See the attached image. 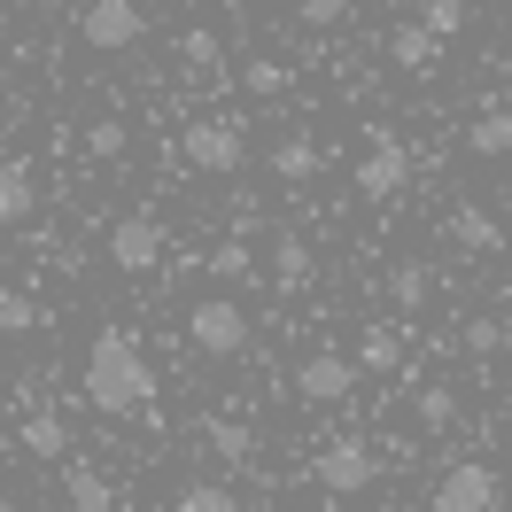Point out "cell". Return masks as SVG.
Here are the masks:
<instances>
[{
	"instance_id": "15",
	"label": "cell",
	"mask_w": 512,
	"mask_h": 512,
	"mask_svg": "<svg viewBox=\"0 0 512 512\" xmlns=\"http://www.w3.org/2000/svg\"><path fill=\"white\" fill-rule=\"evenodd\" d=\"M202 272L225 280V288H241V280H256V249H249V241H218V249L202 256Z\"/></svg>"
},
{
	"instance_id": "32",
	"label": "cell",
	"mask_w": 512,
	"mask_h": 512,
	"mask_svg": "<svg viewBox=\"0 0 512 512\" xmlns=\"http://www.w3.org/2000/svg\"><path fill=\"white\" fill-rule=\"evenodd\" d=\"M0 512H16V505H0Z\"/></svg>"
},
{
	"instance_id": "21",
	"label": "cell",
	"mask_w": 512,
	"mask_h": 512,
	"mask_svg": "<svg viewBox=\"0 0 512 512\" xmlns=\"http://www.w3.org/2000/svg\"><path fill=\"white\" fill-rule=\"evenodd\" d=\"M179 55H187L194 70H218L210 86H233V78H225V47H218V32H210V24H194V32L179 39Z\"/></svg>"
},
{
	"instance_id": "25",
	"label": "cell",
	"mask_w": 512,
	"mask_h": 512,
	"mask_svg": "<svg viewBox=\"0 0 512 512\" xmlns=\"http://www.w3.org/2000/svg\"><path fill=\"white\" fill-rule=\"evenodd\" d=\"M179 512H241V497L218 481H194V489H179Z\"/></svg>"
},
{
	"instance_id": "23",
	"label": "cell",
	"mask_w": 512,
	"mask_h": 512,
	"mask_svg": "<svg viewBox=\"0 0 512 512\" xmlns=\"http://www.w3.org/2000/svg\"><path fill=\"white\" fill-rule=\"evenodd\" d=\"M319 148H311V140H280V148H272V171H280V179H295V187H303V179H319Z\"/></svg>"
},
{
	"instance_id": "16",
	"label": "cell",
	"mask_w": 512,
	"mask_h": 512,
	"mask_svg": "<svg viewBox=\"0 0 512 512\" xmlns=\"http://www.w3.org/2000/svg\"><path fill=\"white\" fill-rule=\"evenodd\" d=\"M202 435H210V450H218L225 466H249V458H256V427H249V419H210Z\"/></svg>"
},
{
	"instance_id": "13",
	"label": "cell",
	"mask_w": 512,
	"mask_h": 512,
	"mask_svg": "<svg viewBox=\"0 0 512 512\" xmlns=\"http://www.w3.org/2000/svg\"><path fill=\"white\" fill-rule=\"evenodd\" d=\"M466 156H512V109H481L474 125H466Z\"/></svg>"
},
{
	"instance_id": "9",
	"label": "cell",
	"mask_w": 512,
	"mask_h": 512,
	"mask_svg": "<svg viewBox=\"0 0 512 512\" xmlns=\"http://www.w3.org/2000/svg\"><path fill=\"white\" fill-rule=\"evenodd\" d=\"M350 388H357V365H350V357H334V350H319V357L295 365V396H303V404H342Z\"/></svg>"
},
{
	"instance_id": "18",
	"label": "cell",
	"mask_w": 512,
	"mask_h": 512,
	"mask_svg": "<svg viewBox=\"0 0 512 512\" xmlns=\"http://www.w3.org/2000/svg\"><path fill=\"white\" fill-rule=\"evenodd\" d=\"M388 63H396V70H427V63H435V39H427L412 16H404V24L388 32Z\"/></svg>"
},
{
	"instance_id": "31",
	"label": "cell",
	"mask_w": 512,
	"mask_h": 512,
	"mask_svg": "<svg viewBox=\"0 0 512 512\" xmlns=\"http://www.w3.org/2000/svg\"><path fill=\"white\" fill-rule=\"evenodd\" d=\"M0 94H8V63H0Z\"/></svg>"
},
{
	"instance_id": "4",
	"label": "cell",
	"mask_w": 512,
	"mask_h": 512,
	"mask_svg": "<svg viewBox=\"0 0 512 512\" xmlns=\"http://www.w3.org/2000/svg\"><path fill=\"white\" fill-rule=\"evenodd\" d=\"M404 179H412L404 140H396L388 125H373V132H365V156H357V194H365V202H396Z\"/></svg>"
},
{
	"instance_id": "3",
	"label": "cell",
	"mask_w": 512,
	"mask_h": 512,
	"mask_svg": "<svg viewBox=\"0 0 512 512\" xmlns=\"http://www.w3.org/2000/svg\"><path fill=\"white\" fill-rule=\"evenodd\" d=\"M179 156H187V171H241L249 132H241V117H194L179 132Z\"/></svg>"
},
{
	"instance_id": "2",
	"label": "cell",
	"mask_w": 512,
	"mask_h": 512,
	"mask_svg": "<svg viewBox=\"0 0 512 512\" xmlns=\"http://www.w3.org/2000/svg\"><path fill=\"white\" fill-rule=\"evenodd\" d=\"M187 342L202 357H241L249 350V311H241L233 295H202V303L187 311Z\"/></svg>"
},
{
	"instance_id": "29",
	"label": "cell",
	"mask_w": 512,
	"mask_h": 512,
	"mask_svg": "<svg viewBox=\"0 0 512 512\" xmlns=\"http://www.w3.org/2000/svg\"><path fill=\"white\" fill-rule=\"evenodd\" d=\"M295 24H303V32H334V24H350V8H342V0H303Z\"/></svg>"
},
{
	"instance_id": "1",
	"label": "cell",
	"mask_w": 512,
	"mask_h": 512,
	"mask_svg": "<svg viewBox=\"0 0 512 512\" xmlns=\"http://www.w3.org/2000/svg\"><path fill=\"white\" fill-rule=\"evenodd\" d=\"M86 404L109 419H132L156 404V365L140 357L132 326H101L94 334V350H86Z\"/></svg>"
},
{
	"instance_id": "11",
	"label": "cell",
	"mask_w": 512,
	"mask_h": 512,
	"mask_svg": "<svg viewBox=\"0 0 512 512\" xmlns=\"http://www.w3.org/2000/svg\"><path fill=\"white\" fill-rule=\"evenodd\" d=\"M357 373H404V334L388 319H373L365 334H357V357H350Z\"/></svg>"
},
{
	"instance_id": "19",
	"label": "cell",
	"mask_w": 512,
	"mask_h": 512,
	"mask_svg": "<svg viewBox=\"0 0 512 512\" xmlns=\"http://www.w3.org/2000/svg\"><path fill=\"white\" fill-rule=\"evenodd\" d=\"M63 497H70V512H109L117 497H109V481L94 474V466H70L63 474Z\"/></svg>"
},
{
	"instance_id": "5",
	"label": "cell",
	"mask_w": 512,
	"mask_h": 512,
	"mask_svg": "<svg viewBox=\"0 0 512 512\" xmlns=\"http://www.w3.org/2000/svg\"><path fill=\"white\" fill-rule=\"evenodd\" d=\"M311 474H319V489H334V497H357V489L381 481V450L365 443V435H342V443H326L319 458H311Z\"/></svg>"
},
{
	"instance_id": "17",
	"label": "cell",
	"mask_w": 512,
	"mask_h": 512,
	"mask_svg": "<svg viewBox=\"0 0 512 512\" xmlns=\"http://www.w3.org/2000/svg\"><path fill=\"white\" fill-rule=\"evenodd\" d=\"M466 16H474L466 0H427V8H412V24H419V32H427V39H435V47L466 32Z\"/></svg>"
},
{
	"instance_id": "14",
	"label": "cell",
	"mask_w": 512,
	"mask_h": 512,
	"mask_svg": "<svg viewBox=\"0 0 512 512\" xmlns=\"http://www.w3.org/2000/svg\"><path fill=\"white\" fill-rule=\"evenodd\" d=\"M272 288H280V295L311 288V249H303L295 233H280V249H272Z\"/></svg>"
},
{
	"instance_id": "30",
	"label": "cell",
	"mask_w": 512,
	"mask_h": 512,
	"mask_svg": "<svg viewBox=\"0 0 512 512\" xmlns=\"http://www.w3.org/2000/svg\"><path fill=\"white\" fill-rule=\"evenodd\" d=\"M86 148H94V156H125V125H117V117H94Z\"/></svg>"
},
{
	"instance_id": "7",
	"label": "cell",
	"mask_w": 512,
	"mask_h": 512,
	"mask_svg": "<svg viewBox=\"0 0 512 512\" xmlns=\"http://www.w3.org/2000/svg\"><path fill=\"white\" fill-rule=\"evenodd\" d=\"M109 264H117V272H163V225H156V210H132V218L109 225Z\"/></svg>"
},
{
	"instance_id": "26",
	"label": "cell",
	"mask_w": 512,
	"mask_h": 512,
	"mask_svg": "<svg viewBox=\"0 0 512 512\" xmlns=\"http://www.w3.org/2000/svg\"><path fill=\"white\" fill-rule=\"evenodd\" d=\"M241 86H249V94H264V101H272V94H288V63H272V55H256V63L241 70Z\"/></svg>"
},
{
	"instance_id": "28",
	"label": "cell",
	"mask_w": 512,
	"mask_h": 512,
	"mask_svg": "<svg viewBox=\"0 0 512 512\" xmlns=\"http://www.w3.org/2000/svg\"><path fill=\"white\" fill-rule=\"evenodd\" d=\"M458 342H466L474 357H497V350H505V326H497V319H466V326H458Z\"/></svg>"
},
{
	"instance_id": "20",
	"label": "cell",
	"mask_w": 512,
	"mask_h": 512,
	"mask_svg": "<svg viewBox=\"0 0 512 512\" xmlns=\"http://www.w3.org/2000/svg\"><path fill=\"white\" fill-rule=\"evenodd\" d=\"M24 450H32V458H63V450H70L63 412H32V419H24Z\"/></svg>"
},
{
	"instance_id": "8",
	"label": "cell",
	"mask_w": 512,
	"mask_h": 512,
	"mask_svg": "<svg viewBox=\"0 0 512 512\" xmlns=\"http://www.w3.org/2000/svg\"><path fill=\"white\" fill-rule=\"evenodd\" d=\"M497 497H505V481H497V466H481V458H466V466H450L435 481V512H497Z\"/></svg>"
},
{
	"instance_id": "27",
	"label": "cell",
	"mask_w": 512,
	"mask_h": 512,
	"mask_svg": "<svg viewBox=\"0 0 512 512\" xmlns=\"http://www.w3.org/2000/svg\"><path fill=\"white\" fill-rule=\"evenodd\" d=\"M450 419H458V396H450V388H419V427H435V435H443Z\"/></svg>"
},
{
	"instance_id": "10",
	"label": "cell",
	"mask_w": 512,
	"mask_h": 512,
	"mask_svg": "<svg viewBox=\"0 0 512 512\" xmlns=\"http://www.w3.org/2000/svg\"><path fill=\"white\" fill-rule=\"evenodd\" d=\"M32 210H39V179H32V163L0 148V225H24Z\"/></svg>"
},
{
	"instance_id": "6",
	"label": "cell",
	"mask_w": 512,
	"mask_h": 512,
	"mask_svg": "<svg viewBox=\"0 0 512 512\" xmlns=\"http://www.w3.org/2000/svg\"><path fill=\"white\" fill-rule=\"evenodd\" d=\"M140 32H148V16H140L132 0H94V8H78V39H86L94 55H125V47H140Z\"/></svg>"
},
{
	"instance_id": "24",
	"label": "cell",
	"mask_w": 512,
	"mask_h": 512,
	"mask_svg": "<svg viewBox=\"0 0 512 512\" xmlns=\"http://www.w3.org/2000/svg\"><path fill=\"white\" fill-rule=\"evenodd\" d=\"M32 326H47V311L24 288H0V334H32Z\"/></svg>"
},
{
	"instance_id": "22",
	"label": "cell",
	"mask_w": 512,
	"mask_h": 512,
	"mask_svg": "<svg viewBox=\"0 0 512 512\" xmlns=\"http://www.w3.org/2000/svg\"><path fill=\"white\" fill-rule=\"evenodd\" d=\"M427 295H435V280H427V264H396V272H388V303H396V311H419Z\"/></svg>"
},
{
	"instance_id": "12",
	"label": "cell",
	"mask_w": 512,
	"mask_h": 512,
	"mask_svg": "<svg viewBox=\"0 0 512 512\" xmlns=\"http://www.w3.org/2000/svg\"><path fill=\"white\" fill-rule=\"evenodd\" d=\"M450 241H458V249H481V256H497V249H505V225L489 218L481 202H458V210H450Z\"/></svg>"
}]
</instances>
